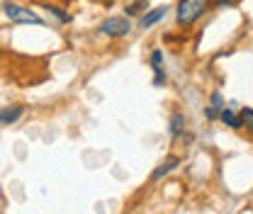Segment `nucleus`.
Returning <instances> with one entry per match:
<instances>
[{"label":"nucleus","mask_w":253,"mask_h":214,"mask_svg":"<svg viewBox=\"0 0 253 214\" xmlns=\"http://www.w3.org/2000/svg\"><path fill=\"white\" fill-rule=\"evenodd\" d=\"M2 12H5V17H7L10 22H15V25H44V20H42L34 10L20 5V2H15V0H5V2H2Z\"/></svg>","instance_id":"f03ea898"},{"label":"nucleus","mask_w":253,"mask_h":214,"mask_svg":"<svg viewBox=\"0 0 253 214\" xmlns=\"http://www.w3.org/2000/svg\"><path fill=\"white\" fill-rule=\"evenodd\" d=\"M44 10H49V15H54L59 20V25H68L71 22V15L63 7H59V5H44Z\"/></svg>","instance_id":"1a4fd4ad"},{"label":"nucleus","mask_w":253,"mask_h":214,"mask_svg":"<svg viewBox=\"0 0 253 214\" xmlns=\"http://www.w3.org/2000/svg\"><path fill=\"white\" fill-rule=\"evenodd\" d=\"M178 166H180V158H178V156H168V158H166V161H163V163L158 166L156 171L151 173V180L156 183V180H161L163 175H168L170 171H175Z\"/></svg>","instance_id":"423d86ee"},{"label":"nucleus","mask_w":253,"mask_h":214,"mask_svg":"<svg viewBox=\"0 0 253 214\" xmlns=\"http://www.w3.org/2000/svg\"><path fill=\"white\" fill-rule=\"evenodd\" d=\"M102 2H115V0H102Z\"/></svg>","instance_id":"2eb2a0df"},{"label":"nucleus","mask_w":253,"mask_h":214,"mask_svg":"<svg viewBox=\"0 0 253 214\" xmlns=\"http://www.w3.org/2000/svg\"><path fill=\"white\" fill-rule=\"evenodd\" d=\"M161 63H163V54H161V49H154L151 51V66H154V71L161 68Z\"/></svg>","instance_id":"ddd939ff"},{"label":"nucleus","mask_w":253,"mask_h":214,"mask_svg":"<svg viewBox=\"0 0 253 214\" xmlns=\"http://www.w3.org/2000/svg\"><path fill=\"white\" fill-rule=\"evenodd\" d=\"M22 115H25V107H22V105L0 107V127H10V124H15Z\"/></svg>","instance_id":"39448f33"},{"label":"nucleus","mask_w":253,"mask_h":214,"mask_svg":"<svg viewBox=\"0 0 253 214\" xmlns=\"http://www.w3.org/2000/svg\"><path fill=\"white\" fill-rule=\"evenodd\" d=\"M212 0H178V10H175V20L180 27H192L210 7Z\"/></svg>","instance_id":"f257e3e1"},{"label":"nucleus","mask_w":253,"mask_h":214,"mask_svg":"<svg viewBox=\"0 0 253 214\" xmlns=\"http://www.w3.org/2000/svg\"><path fill=\"white\" fill-rule=\"evenodd\" d=\"M141 10H146V0H134L131 5H126V15H129V17L139 15Z\"/></svg>","instance_id":"f8f14e48"},{"label":"nucleus","mask_w":253,"mask_h":214,"mask_svg":"<svg viewBox=\"0 0 253 214\" xmlns=\"http://www.w3.org/2000/svg\"><path fill=\"white\" fill-rule=\"evenodd\" d=\"M219 117H221V120H224V122H226V124H229L231 129H241V120H239V115H236L234 110H229V107H224V110H221V112H219Z\"/></svg>","instance_id":"9d476101"},{"label":"nucleus","mask_w":253,"mask_h":214,"mask_svg":"<svg viewBox=\"0 0 253 214\" xmlns=\"http://www.w3.org/2000/svg\"><path fill=\"white\" fill-rule=\"evenodd\" d=\"M239 120H241V127H246L249 131H253V110L251 107H244L241 115H239Z\"/></svg>","instance_id":"9b49d317"},{"label":"nucleus","mask_w":253,"mask_h":214,"mask_svg":"<svg viewBox=\"0 0 253 214\" xmlns=\"http://www.w3.org/2000/svg\"><path fill=\"white\" fill-rule=\"evenodd\" d=\"M166 12H168V7H166V5H158V7H154V10H146V12L139 17V25H141L144 30H149V27L158 25V22L166 17Z\"/></svg>","instance_id":"20e7f679"},{"label":"nucleus","mask_w":253,"mask_h":214,"mask_svg":"<svg viewBox=\"0 0 253 214\" xmlns=\"http://www.w3.org/2000/svg\"><path fill=\"white\" fill-rule=\"evenodd\" d=\"M183 129H185V117L180 115V112H175L173 117H170V139H178L180 134H183Z\"/></svg>","instance_id":"0eeeda50"},{"label":"nucleus","mask_w":253,"mask_h":214,"mask_svg":"<svg viewBox=\"0 0 253 214\" xmlns=\"http://www.w3.org/2000/svg\"><path fill=\"white\" fill-rule=\"evenodd\" d=\"M100 32L110 39H122L131 32V22L126 15H117V17H107L102 25H100Z\"/></svg>","instance_id":"7ed1b4c3"},{"label":"nucleus","mask_w":253,"mask_h":214,"mask_svg":"<svg viewBox=\"0 0 253 214\" xmlns=\"http://www.w3.org/2000/svg\"><path fill=\"white\" fill-rule=\"evenodd\" d=\"M154 73H156V78H154V86H156V88L166 86V81H168V78H166V71H163V68H156Z\"/></svg>","instance_id":"4468645a"},{"label":"nucleus","mask_w":253,"mask_h":214,"mask_svg":"<svg viewBox=\"0 0 253 214\" xmlns=\"http://www.w3.org/2000/svg\"><path fill=\"white\" fill-rule=\"evenodd\" d=\"M221 110H224V97H221V92H214L212 95V107H207V117L210 120H217Z\"/></svg>","instance_id":"6e6552de"}]
</instances>
